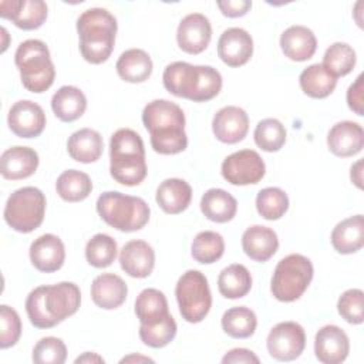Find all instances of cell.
<instances>
[{"mask_svg": "<svg viewBox=\"0 0 364 364\" xmlns=\"http://www.w3.org/2000/svg\"><path fill=\"white\" fill-rule=\"evenodd\" d=\"M200 210L212 222H230L237 212L236 199L220 188L208 189L200 198Z\"/></svg>", "mask_w": 364, "mask_h": 364, "instance_id": "4dcf8cb0", "label": "cell"}, {"mask_svg": "<svg viewBox=\"0 0 364 364\" xmlns=\"http://www.w3.org/2000/svg\"><path fill=\"white\" fill-rule=\"evenodd\" d=\"M350 353V340L343 328L334 324L323 326L314 337V354L323 364H340Z\"/></svg>", "mask_w": 364, "mask_h": 364, "instance_id": "4fadbf2b", "label": "cell"}, {"mask_svg": "<svg viewBox=\"0 0 364 364\" xmlns=\"http://www.w3.org/2000/svg\"><path fill=\"white\" fill-rule=\"evenodd\" d=\"M363 299L364 293L360 289L346 290L337 301L338 314L350 324H361L364 320L363 311Z\"/></svg>", "mask_w": 364, "mask_h": 364, "instance_id": "bcb514c9", "label": "cell"}, {"mask_svg": "<svg viewBox=\"0 0 364 364\" xmlns=\"http://www.w3.org/2000/svg\"><path fill=\"white\" fill-rule=\"evenodd\" d=\"M74 363L75 364H78V363H104V358L95 353H84L82 355L77 357Z\"/></svg>", "mask_w": 364, "mask_h": 364, "instance_id": "f5cc1de1", "label": "cell"}, {"mask_svg": "<svg viewBox=\"0 0 364 364\" xmlns=\"http://www.w3.org/2000/svg\"><path fill=\"white\" fill-rule=\"evenodd\" d=\"M220 172L223 179L232 185H255L264 176L266 165L256 151L242 149L223 159Z\"/></svg>", "mask_w": 364, "mask_h": 364, "instance_id": "9c48e42d", "label": "cell"}, {"mask_svg": "<svg viewBox=\"0 0 364 364\" xmlns=\"http://www.w3.org/2000/svg\"><path fill=\"white\" fill-rule=\"evenodd\" d=\"M0 16L21 30H36L47 18V4L43 0H4Z\"/></svg>", "mask_w": 364, "mask_h": 364, "instance_id": "5bb4252c", "label": "cell"}, {"mask_svg": "<svg viewBox=\"0 0 364 364\" xmlns=\"http://www.w3.org/2000/svg\"><path fill=\"white\" fill-rule=\"evenodd\" d=\"M14 63L20 71L23 87L27 91L40 94L53 85L55 68L44 41L37 38L23 41L16 50Z\"/></svg>", "mask_w": 364, "mask_h": 364, "instance_id": "277c9868", "label": "cell"}, {"mask_svg": "<svg viewBox=\"0 0 364 364\" xmlns=\"http://www.w3.org/2000/svg\"><path fill=\"white\" fill-rule=\"evenodd\" d=\"M135 314L141 324H154L168 317V300L158 289H144L135 300Z\"/></svg>", "mask_w": 364, "mask_h": 364, "instance_id": "1f68e13d", "label": "cell"}, {"mask_svg": "<svg viewBox=\"0 0 364 364\" xmlns=\"http://www.w3.org/2000/svg\"><path fill=\"white\" fill-rule=\"evenodd\" d=\"M176 321L169 314L164 320L154 324H141L139 326V338L141 341L151 348H162L168 346L176 336Z\"/></svg>", "mask_w": 364, "mask_h": 364, "instance_id": "b9f144b4", "label": "cell"}, {"mask_svg": "<svg viewBox=\"0 0 364 364\" xmlns=\"http://www.w3.org/2000/svg\"><path fill=\"white\" fill-rule=\"evenodd\" d=\"M175 296L182 318L200 323L212 307V294L206 276L199 270L185 272L176 283Z\"/></svg>", "mask_w": 364, "mask_h": 364, "instance_id": "ba28073f", "label": "cell"}, {"mask_svg": "<svg viewBox=\"0 0 364 364\" xmlns=\"http://www.w3.org/2000/svg\"><path fill=\"white\" fill-rule=\"evenodd\" d=\"M0 347H13L21 336V320L18 313L6 304L0 306Z\"/></svg>", "mask_w": 364, "mask_h": 364, "instance_id": "7dc6e473", "label": "cell"}, {"mask_svg": "<svg viewBox=\"0 0 364 364\" xmlns=\"http://www.w3.org/2000/svg\"><path fill=\"white\" fill-rule=\"evenodd\" d=\"M314 269L309 257L291 253L283 257L272 276L270 290L279 301L290 303L303 296L313 280Z\"/></svg>", "mask_w": 364, "mask_h": 364, "instance_id": "8992f818", "label": "cell"}, {"mask_svg": "<svg viewBox=\"0 0 364 364\" xmlns=\"http://www.w3.org/2000/svg\"><path fill=\"white\" fill-rule=\"evenodd\" d=\"M253 138L262 151L277 152L286 142V128L276 118H264L256 125Z\"/></svg>", "mask_w": 364, "mask_h": 364, "instance_id": "60d3db41", "label": "cell"}, {"mask_svg": "<svg viewBox=\"0 0 364 364\" xmlns=\"http://www.w3.org/2000/svg\"><path fill=\"white\" fill-rule=\"evenodd\" d=\"M119 264L121 269L131 277H148L155 267V252L145 240H129L119 252Z\"/></svg>", "mask_w": 364, "mask_h": 364, "instance_id": "ac0fdd59", "label": "cell"}, {"mask_svg": "<svg viewBox=\"0 0 364 364\" xmlns=\"http://www.w3.org/2000/svg\"><path fill=\"white\" fill-rule=\"evenodd\" d=\"M115 68L121 80L136 84L144 82L151 77L154 64L146 51L141 48H129L118 57Z\"/></svg>", "mask_w": 364, "mask_h": 364, "instance_id": "f546056e", "label": "cell"}, {"mask_svg": "<svg viewBox=\"0 0 364 364\" xmlns=\"http://www.w3.org/2000/svg\"><path fill=\"white\" fill-rule=\"evenodd\" d=\"M333 247L341 255L358 252L364 245V218L363 215L350 216L338 222L330 236Z\"/></svg>", "mask_w": 364, "mask_h": 364, "instance_id": "4316f807", "label": "cell"}, {"mask_svg": "<svg viewBox=\"0 0 364 364\" xmlns=\"http://www.w3.org/2000/svg\"><path fill=\"white\" fill-rule=\"evenodd\" d=\"M199 81L196 92L192 98L193 102H206L215 98L222 90V75L210 65H198Z\"/></svg>", "mask_w": 364, "mask_h": 364, "instance_id": "f6af8a7d", "label": "cell"}, {"mask_svg": "<svg viewBox=\"0 0 364 364\" xmlns=\"http://www.w3.org/2000/svg\"><path fill=\"white\" fill-rule=\"evenodd\" d=\"M225 252V240L222 235L212 230L199 232L192 240L191 255L202 264H210L219 260Z\"/></svg>", "mask_w": 364, "mask_h": 364, "instance_id": "74e56055", "label": "cell"}, {"mask_svg": "<svg viewBox=\"0 0 364 364\" xmlns=\"http://www.w3.org/2000/svg\"><path fill=\"white\" fill-rule=\"evenodd\" d=\"M55 191L65 202H81L91 193L92 182L85 172L68 169L57 178Z\"/></svg>", "mask_w": 364, "mask_h": 364, "instance_id": "e575fe53", "label": "cell"}, {"mask_svg": "<svg viewBox=\"0 0 364 364\" xmlns=\"http://www.w3.org/2000/svg\"><path fill=\"white\" fill-rule=\"evenodd\" d=\"M128 294L127 283L114 273H102L92 280L91 299L104 310H114L124 304Z\"/></svg>", "mask_w": 364, "mask_h": 364, "instance_id": "603a6c76", "label": "cell"}, {"mask_svg": "<svg viewBox=\"0 0 364 364\" xmlns=\"http://www.w3.org/2000/svg\"><path fill=\"white\" fill-rule=\"evenodd\" d=\"M363 78L364 75L360 74L357 80L348 87L347 90V105L351 111H354L357 115H364V98H363Z\"/></svg>", "mask_w": 364, "mask_h": 364, "instance_id": "c3c4849f", "label": "cell"}, {"mask_svg": "<svg viewBox=\"0 0 364 364\" xmlns=\"http://www.w3.org/2000/svg\"><path fill=\"white\" fill-rule=\"evenodd\" d=\"M162 81L166 91L175 97L192 101L198 88L199 68L198 65H192L185 61L171 63L164 70Z\"/></svg>", "mask_w": 364, "mask_h": 364, "instance_id": "44dd1931", "label": "cell"}, {"mask_svg": "<svg viewBox=\"0 0 364 364\" xmlns=\"http://www.w3.org/2000/svg\"><path fill=\"white\" fill-rule=\"evenodd\" d=\"M31 358L36 364H63L67 358V347L61 338L43 337L34 346Z\"/></svg>", "mask_w": 364, "mask_h": 364, "instance_id": "ee69618b", "label": "cell"}, {"mask_svg": "<svg viewBox=\"0 0 364 364\" xmlns=\"http://www.w3.org/2000/svg\"><path fill=\"white\" fill-rule=\"evenodd\" d=\"M220 324L229 337L247 338L256 331L257 317L252 309L246 306H236L223 313Z\"/></svg>", "mask_w": 364, "mask_h": 364, "instance_id": "d590c367", "label": "cell"}, {"mask_svg": "<svg viewBox=\"0 0 364 364\" xmlns=\"http://www.w3.org/2000/svg\"><path fill=\"white\" fill-rule=\"evenodd\" d=\"M212 131L218 141L223 144H237L247 135L249 117L240 107H223L213 115Z\"/></svg>", "mask_w": 364, "mask_h": 364, "instance_id": "9a60e30c", "label": "cell"}, {"mask_svg": "<svg viewBox=\"0 0 364 364\" xmlns=\"http://www.w3.org/2000/svg\"><path fill=\"white\" fill-rule=\"evenodd\" d=\"M81 303V293L75 283L61 282L46 286V306L51 317L58 323L75 314Z\"/></svg>", "mask_w": 364, "mask_h": 364, "instance_id": "ffe728a7", "label": "cell"}, {"mask_svg": "<svg viewBox=\"0 0 364 364\" xmlns=\"http://www.w3.org/2000/svg\"><path fill=\"white\" fill-rule=\"evenodd\" d=\"M117 242L105 233L94 235L85 245V259L97 269L111 266L117 257Z\"/></svg>", "mask_w": 364, "mask_h": 364, "instance_id": "f35d334b", "label": "cell"}, {"mask_svg": "<svg viewBox=\"0 0 364 364\" xmlns=\"http://www.w3.org/2000/svg\"><path fill=\"white\" fill-rule=\"evenodd\" d=\"M97 212L111 228L121 232H135L148 223L151 209L142 198L108 191L98 196Z\"/></svg>", "mask_w": 364, "mask_h": 364, "instance_id": "5b68a950", "label": "cell"}, {"mask_svg": "<svg viewBox=\"0 0 364 364\" xmlns=\"http://www.w3.org/2000/svg\"><path fill=\"white\" fill-rule=\"evenodd\" d=\"M28 255L31 264L43 273L60 270L65 260L64 243L53 233H46L34 239L30 245Z\"/></svg>", "mask_w": 364, "mask_h": 364, "instance_id": "e0dca14e", "label": "cell"}, {"mask_svg": "<svg viewBox=\"0 0 364 364\" xmlns=\"http://www.w3.org/2000/svg\"><path fill=\"white\" fill-rule=\"evenodd\" d=\"M128 361H154L152 358H149V357H142V355H135V354H132V355H128V357H124L122 360H121V363H128Z\"/></svg>", "mask_w": 364, "mask_h": 364, "instance_id": "db71d44e", "label": "cell"}, {"mask_svg": "<svg viewBox=\"0 0 364 364\" xmlns=\"http://www.w3.org/2000/svg\"><path fill=\"white\" fill-rule=\"evenodd\" d=\"M117 30V18L108 10L92 7L82 11L77 18L82 58L91 64L107 61L114 50Z\"/></svg>", "mask_w": 364, "mask_h": 364, "instance_id": "7a4b0ae2", "label": "cell"}, {"mask_svg": "<svg viewBox=\"0 0 364 364\" xmlns=\"http://www.w3.org/2000/svg\"><path fill=\"white\" fill-rule=\"evenodd\" d=\"M223 16L235 18L245 16L252 9V1L249 0H226L216 3Z\"/></svg>", "mask_w": 364, "mask_h": 364, "instance_id": "681fc988", "label": "cell"}, {"mask_svg": "<svg viewBox=\"0 0 364 364\" xmlns=\"http://www.w3.org/2000/svg\"><path fill=\"white\" fill-rule=\"evenodd\" d=\"M109 173L121 185H139L148 173L144 141L129 128L115 131L109 139Z\"/></svg>", "mask_w": 364, "mask_h": 364, "instance_id": "3957f363", "label": "cell"}, {"mask_svg": "<svg viewBox=\"0 0 364 364\" xmlns=\"http://www.w3.org/2000/svg\"><path fill=\"white\" fill-rule=\"evenodd\" d=\"M155 199L165 213L178 215L189 206L192 200V188L183 179L168 178L159 183Z\"/></svg>", "mask_w": 364, "mask_h": 364, "instance_id": "484cf974", "label": "cell"}, {"mask_svg": "<svg viewBox=\"0 0 364 364\" xmlns=\"http://www.w3.org/2000/svg\"><path fill=\"white\" fill-rule=\"evenodd\" d=\"M257 213L267 220H277L289 209L287 193L276 186H269L262 189L256 196Z\"/></svg>", "mask_w": 364, "mask_h": 364, "instance_id": "ab89813d", "label": "cell"}, {"mask_svg": "<svg viewBox=\"0 0 364 364\" xmlns=\"http://www.w3.org/2000/svg\"><path fill=\"white\" fill-rule=\"evenodd\" d=\"M222 363L223 364H250V363H255V364H259L260 360L259 357L252 351V350H247V348H233L230 351H228L223 357H222Z\"/></svg>", "mask_w": 364, "mask_h": 364, "instance_id": "f907efd6", "label": "cell"}, {"mask_svg": "<svg viewBox=\"0 0 364 364\" xmlns=\"http://www.w3.org/2000/svg\"><path fill=\"white\" fill-rule=\"evenodd\" d=\"M142 124L151 135L155 152L175 155L186 149L185 114L182 108L168 100H154L144 107Z\"/></svg>", "mask_w": 364, "mask_h": 364, "instance_id": "6da1fadb", "label": "cell"}, {"mask_svg": "<svg viewBox=\"0 0 364 364\" xmlns=\"http://www.w3.org/2000/svg\"><path fill=\"white\" fill-rule=\"evenodd\" d=\"M350 178H351V182H353L358 189L363 188V161H361V159H358V161L351 166Z\"/></svg>", "mask_w": 364, "mask_h": 364, "instance_id": "816d5d0a", "label": "cell"}, {"mask_svg": "<svg viewBox=\"0 0 364 364\" xmlns=\"http://www.w3.org/2000/svg\"><path fill=\"white\" fill-rule=\"evenodd\" d=\"M253 54V38L240 27L226 28L218 40V55L229 67L246 64Z\"/></svg>", "mask_w": 364, "mask_h": 364, "instance_id": "2e32d148", "label": "cell"}, {"mask_svg": "<svg viewBox=\"0 0 364 364\" xmlns=\"http://www.w3.org/2000/svg\"><path fill=\"white\" fill-rule=\"evenodd\" d=\"M327 146L336 156L347 158L361 152L364 146V131L358 122L340 121L327 134Z\"/></svg>", "mask_w": 364, "mask_h": 364, "instance_id": "d6986e66", "label": "cell"}, {"mask_svg": "<svg viewBox=\"0 0 364 364\" xmlns=\"http://www.w3.org/2000/svg\"><path fill=\"white\" fill-rule=\"evenodd\" d=\"M46 213V196L34 186H23L14 191L4 206V220L16 232L30 233L37 229Z\"/></svg>", "mask_w": 364, "mask_h": 364, "instance_id": "52a82bcc", "label": "cell"}, {"mask_svg": "<svg viewBox=\"0 0 364 364\" xmlns=\"http://www.w3.org/2000/svg\"><path fill=\"white\" fill-rule=\"evenodd\" d=\"M299 84L301 91L311 98H326L328 97L336 85L337 78H334L323 64H311L304 68L299 77Z\"/></svg>", "mask_w": 364, "mask_h": 364, "instance_id": "d6a6232c", "label": "cell"}, {"mask_svg": "<svg viewBox=\"0 0 364 364\" xmlns=\"http://www.w3.org/2000/svg\"><path fill=\"white\" fill-rule=\"evenodd\" d=\"M242 247L255 262H267L279 249V239L273 229L262 225L247 228L242 235Z\"/></svg>", "mask_w": 364, "mask_h": 364, "instance_id": "cb8c5ba5", "label": "cell"}, {"mask_svg": "<svg viewBox=\"0 0 364 364\" xmlns=\"http://www.w3.org/2000/svg\"><path fill=\"white\" fill-rule=\"evenodd\" d=\"M355 51L347 43H333L323 55V67L334 77H344L350 74L355 65Z\"/></svg>", "mask_w": 364, "mask_h": 364, "instance_id": "8d00e7d4", "label": "cell"}, {"mask_svg": "<svg viewBox=\"0 0 364 364\" xmlns=\"http://www.w3.org/2000/svg\"><path fill=\"white\" fill-rule=\"evenodd\" d=\"M210 21L202 13H191L185 16L176 30L178 46L188 54H200L205 51L210 43Z\"/></svg>", "mask_w": 364, "mask_h": 364, "instance_id": "7c38bea8", "label": "cell"}, {"mask_svg": "<svg viewBox=\"0 0 364 364\" xmlns=\"http://www.w3.org/2000/svg\"><path fill=\"white\" fill-rule=\"evenodd\" d=\"M51 109L60 121L73 122L85 112L87 98L80 88L74 85H63L51 98Z\"/></svg>", "mask_w": 364, "mask_h": 364, "instance_id": "f1b7e54d", "label": "cell"}, {"mask_svg": "<svg viewBox=\"0 0 364 364\" xmlns=\"http://www.w3.org/2000/svg\"><path fill=\"white\" fill-rule=\"evenodd\" d=\"M38 162V154L33 148L11 146L0 156V172L9 181L26 179L37 171Z\"/></svg>", "mask_w": 364, "mask_h": 364, "instance_id": "7402d4cb", "label": "cell"}, {"mask_svg": "<svg viewBox=\"0 0 364 364\" xmlns=\"http://www.w3.org/2000/svg\"><path fill=\"white\" fill-rule=\"evenodd\" d=\"M26 311L30 323L37 328H51L58 321L51 317L46 306V286H38L31 290L26 299Z\"/></svg>", "mask_w": 364, "mask_h": 364, "instance_id": "7bdbcfd3", "label": "cell"}, {"mask_svg": "<svg viewBox=\"0 0 364 364\" xmlns=\"http://www.w3.org/2000/svg\"><path fill=\"white\" fill-rule=\"evenodd\" d=\"M269 354L277 361H293L301 355L306 347L304 328L296 321L277 323L267 334Z\"/></svg>", "mask_w": 364, "mask_h": 364, "instance_id": "30bf717a", "label": "cell"}, {"mask_svg": "<svg viewBox=\"0 0 364 364\" xmlns=\"http://www.w3.org/2000/svg\"><path fill=\"white\" fill-rule=\"evenodd\" d=\"M46 121L43 108L30 100L14 102L7 115V124L11 132L26 139L38 136L44 131Z\"/></svg>", "mask_w": 364, "mask_h": 364, "instance_id": "8fae6325", "label": "cell"}, {"mask_svg": "<svg viewBox=\"0 0 364 364\" xmlns=\"http://www.w3.org/2000/svg\"><path fill=\"white\" fill-rule=\"evenodd\" d=\"M218 289L226 299L245 297L252 289V274L243 264L233 263L219 273Z\"/></svg>", "mask_w": 364, "mask_h": 364, "instance_id": "836d02e7", "label": "cell"}, {"mask_svg": "<svg viewBox=\"0 0 364 364\" xmlns=\"http://www.w3.org/2000/svg\"><path fill=\"white\" fill-rule=\"evenodd\" d=\"M104 149V141L98 131L81 128L73 132L67 141V151L71 159L81 164H91L100 159Z\"/></svg>", "mask_w": 364, "mask_h": 364, "instance_id": "83f0119b", "label": "cell"}, {"mask_svg": "<svg viewBox=\"0 0 364 364\" xmlns=\"http://www.w3.org/2000/svg\"><path fill=\"white\" fill-rule=\"evenodd\" d=\"M283 54L293 61L310 60L317 50V38L306 26H290L280 36Z\"/></svg>", "mask_w": 364, "mask_h": 364, "instance_id": "d4e9b609", "label": "cell"}]
</instances>
